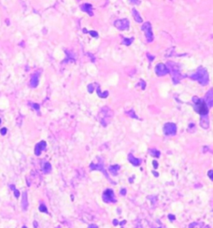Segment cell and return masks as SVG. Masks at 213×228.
Returning <instances> with one entry per match:
<instances>
[{
  "mask_svg": "<svg viewBox=\"0 0 213 228\" xmlns=\"http://www.w3.org/2000/svg\"><path fill=\"white\" fill-rule=\"evenodd\" d=\"M191 79L194 80H197V82L200 83L201 85L205 86L207 85L209 80H208V73L207 71V69L204 68H198L197 71L194 73V75L191 76Z\"/></svg>",
  "mask_w": 213,
  "mask_h": 228,
  "instance_id": "6da1fadb",
  "label": "cell"
},
{
  "mask_svg": "<svg viewBox=\"0 0 213 228\" xmlns=\"http://www.w3.org/2000/svg\"><path fill=\"white\" fill-rule=\"evenodd\" d=\"M192 101L194 103V110L200 115H208V108L204 102V100L199 98L197 96H194L192 98Z\"/></svg>",
  "mask_w": 213,
  "mask_h": 228,
  "instance_id": "7a4b0ae2",
  "label": "cell"
},
{
  "mask_svg": "<svg viewBox=\"0 0 213 228\" xmlns=\"http://www.w3.org/2000/svg\"><path fill=\"white\" fill-rule=\"evenodd\" d=\"M142 31L145 33V36H146V39L148 42H153V27H151V25L150 22H146L144 23L141 26Z\"/></svg>",
  "mask_w": 213,
  "mask_h": 228,
  "instance_id": "3957f363",
  "label": "cell"
},
{
  "mask_svg": "<svg viewBox=\"0 0 213 228\" xmlns=\"http://www.w3.org/2000/svg\"><path fill=\"white\" fill-rule=\"evenodd\" d=\"M163 130L167 136H174L177 133V125L174 123H165Z\"/></svg>",
  "mask_w": 213,
  "mask_h": 228,
  "instance_id": "277c9868",
  "label": "cell"
},
{
  "mask_svg": "<svg viewBox=\"0 0 213 228\" xmlns=\"http://www.w3.org/2000/svg\"><path fill=\"white\" fill-rule=\"evenodd\" d=\"M103 201L106 203H115L116 202V198H115V194L113 190L111 189H107L106 191H104L103 196H102Z\"/></svg>",
  "mask_w": 213,
  "mask_h": 228,
  "instance_id": "5b68a950",
  "label": "cell"
},
{
  "mask_svg": "<svg viewBox=\"0 0 213 228\" xmlns=\"http://www.w3.org/2000/svg\"><path fill=\"white\" fill-rule=\"evenodd\" d=\"M114 25L117 29L121 30V31H124V30H127L129 28V21L127 19L117 20V21H115Z\"/></svg>",
  "mask_w": 213,
  "mask_h": 228,
  "instance_id": "8992f818",
  "label": "cell"
},
{
  "mask_svg": "<svg viewBox=\"0 0 213 228\" xmlns=\"http://www.w3.org/2000/svg\"><path fill=\"white\" fill-rule=\"evenodd\" d=\"M155 73L158 75V76H165L167 74H168V69L167 68V66L165 65V64H162V63H159L158 65L155 66Z\"/></svg>",
  "mask_w": 213,
  "mask_h": 228,
  "instance_id": "52a82bcc",
  "label": "cell"
},
{
  "mask_svg": "<svg viewBox=\"0 0 213 228\" xmlns=\"http://www.w3.org/2000/svg\"><path fill=\"white\" fill-rule=\"evenodd\" d=\"M213 93V90L210 89L207 93H206L205 98L203 99L204 102L206 103V105L208 106V108H211L212 107V103H213V93Z\"/></svg>",
  "mask_w": 213,
  "mask_h": 228,
  "instance_id": "ba28073f",
  "label": "cell"
},
{
  "mask_svg": "<svg viewBox=\"0 0 213 228\" xmlns=\"http://www.w3.org/2000/svg\"><path fill=\"white\" fill-rule=\"evenodd\" d=\"M90 168H91V170H99V171H101V172H104L105 176H106L107 178H109V176H107V173L106 172V170H105V168H104V165L101 162L99 164L92 163L90 165Z\"/></svg>",
  "mask_w": 213,
  "mask_h": 228,
  "instance_id": "9c48e42d",
  "label": "cell"
},
{
  "mask_svg": "<svg viewBox=\"0 0 213 228\" xmlns=\"http://www.w3.org/2000/svg\"><path fill=\"white\" fill-rule=\"evenodd\" d=\"M46 145H47V143L45 141H43V140L36 144V147H35V154L36 156H39L40 154H41L42 150L46 149Z\"/></svg>",
  "mask_w": 213,
  "mask_h": 228,
  "instance_id": "30bf717a",
  "label": "cell"
},
{
  "mask_svg": "<svg viewBox=\"0 0 213 228\" xmlns=\"http://www.w3.org/2000/svg\"><path fill=\"white\" fill-rule=\"evenodd\" d=\"M200 126L204 129H208L209 127V120L208 115H202L200 116Z\"/></svg>",
  "mask_w": 213,
  "mask_h": 228,
  "instance_id": "8fae6325",
  "label": "cell"
},
{
  "mask_svg": "<svg viewBox=\"0 0 213 228\" xmlns=\"http://www.w3.org/2000/svg\"><path fill=\"white\" fill-rule=\"evenodd\" d=\"M80 9H82L84 12L89 13L90 16L94 15V13L92 12L93 11V7H92V5L90 4V3H84V4H82V6H80Z\"/></svg>",
  "mask_w": 213,
  "mask_h": 228,
  "instance_id": "7c38bea8",
  "label": "cell"
},
{
  "mask_svg": "<svg viewBox=\"0 0 213 228\" xmlns=\"http://www.w3.org/2000/svg\"><path fill=\"white\" fill-rule=\"evenodd\" d=\"M128 161H129L132 165L135 166H140V164H141V160L138 159V158H136V157H135L132 153L128 154Z\"/></svg>",
  "mask_w": 213,
  "mask_h": 228,
  "instance_id": "4fadbf2b",
  "label": "cell"
},
{
  "mask_svg": "<svg viewBox=\"0 0 213 228\" xmlns=\"http://www.w3.org/2000/svg\"><path fill=\"white\" fill-rule=\"evenodd\" d=\"M22 207L23 210H26L28 207V200H27V193H23V198H22Z\"/></svg>",
  "mask_w": 213,
  "mask_h": 228,
  "instance_id": "5bb4252c",
  "label": "cell"
},
{
  "mask_svg": "<svg viewBox=\"0 0 213 228\" xmlns=\"http://www.w3.org/2000/svg\"><path fill=\"white\" fill-rule=\"evenodd\" d=\"M30 85L33 88H35L38 85V74H34L31 77V80H30Z\"/></svg>",
  "mask_w": 213,
  "mask_h": 228,
  "instance_id": "9a60e30c",
  "label": "cell"
},
{
  "mask_svg": "<svg viewBox=\"0 0 213 228\" xmlns=\"http://www.w3.org/2000/svg\"><path fill=\"white\" fill-rule=\"evenodd\" d=\"M132 14H133V17L135 19V21H136L137 23H142V18H141V16L140 14L138 13V11H137L136 9H132Z\"/></svg>",
  "mask_w": 213,
  "mask_h": 228,
  "instance_id": "2e32d148",
  "label": "cell"
},
{
  "mask_svg": "<svg viewBox=\"0 0 213 228\" xmlns=\"http://www.w3.org/2000/svg\"><path fill=\"white\" fill-rule=\"evenodd\" d=\"M120 170V166L119 165H113V166H110L109 168V171L110 172V174H112L113 176H116L118 172H119Z\"/></svg>",
  "mask_w": 213,
  "mask_h": 228,
  "instance_id": "e0dca14e",
  "label": "cell"
},
{
  "mask_svg": "<svg viewBox=\"0 0 213 228\" xmlns=\"http://www.w3.org/2000/svg\"><path fill=\"white\" fill-rule=\"evenodd\" d=\"M50 170H52V166H50V164L48 163V162L44 164V166H43V172L47 174V173H50Z\"/></svg>",
  "mask_w": 213,
  "mask_h": 228,
  "instance_id": "ac0fdd59",
  "label": "cell"
},
{
  "mask_svg": "<svg viewBox=\"0 0 213 228\" xmlns=\"http://www.w3.org/2000/svg\"><path fill=\"white\" fill-rule=\"evenodd\" d=\"M189 228H204L203 223H192L189 225Z\"/></svg>",
  "mask_w": 213,
  "mask_h": 228,
  "instance_id": "d6986e66",
  "label": "cell"
},
{
  "mask_svg": "<svg viewBox=\"0 0 213 228\" xmlns=\"http://www.w3.org/2000/svg\"><path fill=\"white\" fill-rule=\"evenodd\" d=\"M150 153H151V155L156 157V158L160 157V155H161V152H159L158 150H156V149H151L150 150Z\"/></svg>",
  "mask_w": 213,
  "mask_h": 228,
  "instance_id": "ffe728a7",
  "label": "cell"
},
{
  "mask_svg": "<svg viewBox=\"0 0 213 228\" xmlns=\"http://www.w3.org/2000/svg\"><path fill=\"white\" fill-rule=\"evenodd\" d=\"M97 93H98V95L100 97H103V98H106V97L109 95V92L107 91H105L104 93H102L100 91V87L99 86H97Z\"/></svg>",
  "mask_w": 213,
  "mask_h": 228,
  "instance_id": "44dd1931",
  "label": "cell"
},
{
  "mask_svg": "<svg viewBox=\"0 0 213 228\" xmlns=\"http://www.w3.org/2000/svg\"><path fill=\"white\" fill-rule=\"evenodd\" d=\"M133 40H134L133 38H123V44L126 45V46H129V45H131V43L133 42Z\"/></svg>",
  "mask_w": 213,
  "mask_h": 228,
  "instance_id": "7402d4cb",
  "label": "cell"
},
{
  "mask_svg": "<svg viewBox=\"0 0 213 228\" xmlns=\"http://www.w3.org/2000/svg\"><path fill=\"white\" fill-rule=\"evenodd\" d=\"M126 114L127 115H129L131 118H135V119H138V117L136 115V113H135V111L133 109H131L129 110V111H126Z\"/></svg>",
  "mask_w": 213,
  "mask_h": 228,
  "instance_id": "603a6c76",
  "label": "cell"
},
{
  "mask_svg": "<svg viewBox=\"0 0 213 228\" xmlns=\"http://www.w3.org/2000/svg\"><path fill=\"white\" fill-rule=\"evenodd\" d=\"M39 211H41V212H44V213H48V209H47V207L44 205V204H40Z\"/></svg>",
  "mask_w": 213,
  "mask_h": 228,
  "instance_id": "cb8c5ba5",
  "label": "cell"
},
{
  "mask_svg": "<svg viewBox=\"0 0 213 228\" xmlns=\"http://www.w3.org/2000/svg\"><path fill=\"white\" fill-rule=\"evenodd\" d=\"M192 133L195 131V126H194V123H191L190 125H189V127H188V131L192 133Z\"/></svg>",
  "mask_w": 213,
  "mask_h": 228,
  "instance_id": "d4e9b609",
  "label": "cell"
},
{
  "mask_svg": "<svg viewBox=\"0 0 213 228\" xmlns=\"http://www.w3.org/2000/svg\"><path fill=\"white\" fill-rule=\"evenodd\" d=\"M87 89H88V92H89L90 93H92L94 92V86L93 84H89L87 87Z\"/></svg>",
  "mask_w": 213,
  "mask_h": 228,
  "instance_id": "484cf974",
  "label": "cell"
},
{
  "mask_svg": "<svg viewBox=\"0 0 213 228\" xmlns=\"http://www.w3.org/2000/svg\"><path fill=\"white\" fill-rule=\"evenodd\" d=\"M208 178H209V179H210L211 180H213V171H212V169H210V170H208Z\"/></svg>",
  "mask_w": 213,
  "mask_h": 228,
  "instance_id": "4316f807",
  "label": "cell"
},
{
  "mask_svg": "<svg viewBox=\"0 0 213 228\" xmlns=\"http://www.w3.org/2000/svg\"><path fill=\"white\" fill-rule=\"evenodd\" d=\"M7 131H8V130H7L6 127H3V128L0 130V134H1L2 136H5L6 134H7Z\"/></svg>",
  "mask_w": 213,
  "mask_h": 228,
  "instance_id": "83f0119b",
  "label": "cell"
},
{
  "mask_svg": "<svg viewBox=\"0 0 213 228\" xmlns=\"http://www.w3.org/2000/svg\"><path fill=\"white\" fill-rule=\"evenodd\" d=\"M89 33L91 36H94V38H97V36H98V34H97V32L96 31H89Z\"/></svg>",
  "mask_w": 213,
  "mask_h": 228,
  "instance_id": "f1b7e54d",
  "label": "cell"
},
{
  "mask_svg": "<svg viewBox=\"0 0 213 228\" xmlns=\"http://www.w3.org/2000/svg\"><path fill=\"white\" fill-rule=\"evenodd\" d=\"M147 57L149 58V60H150V62H153V60L155 58V56H153V55H151V54H149V53L147 54Z\"/></svg>",
  "mask_w": 213,
  "mask_h": 228,
  "instance_id": "f546056e",
  "label": "cell"
},
{
  "mask_svg": "<svg viewBox=\"0 0 213 228\" xmlns=\"http://www.w3.org/2000/svg\"><path fill=\"white\" fill-rule=\"evenodd\" d=\"M32 107L34 108V109H36V110L39 109V105H38V104H32Z\"/></svg>",
  "mask_w": 213,
  "mask_h": 228,
  "instance_id": "4dcf8cb0",
  "label": "cell"
},
{
  "mask_svg": "<svg viewBox=\"0 0 213 228\" xmlns=\"http://www.w3.org/2000/svg\"><path fill=\"white\" fill-rule=\"evenodd\" d=\"M153 167H154V168H155V169H156V168H157V167H158V162H157V161H156V160H154V161H153Z\"/></svg>",
  "mask_w": 213,
  "mask_h": 228,
  "instance_id": "1f68e13d",
  "label": "cell"
},
{
  "mask_svg": "<svg viewBox=\"0 0 213 228\" xmlns=\"http://www.w3.org/2000/svg\"><path fill=\"white\" fill-rule=\"evenodd\" d=\"M13 192H14V196H15V197H17V198H18V197L20 196V192H19L18 190H16V189H15L14 191H13Z\"/></svg>",
  "mask_w": 213,
  "mask_h": 228,
  "instance_id": "d6a6232c",
  "label": "cell"
},
{
  "mask_svg": "<svg viewBox=\"0 0 213 228\" xmlns=\"http://www.w3.org/2000/svg\"><path fill=\"white\" fill-rule=\"evenodd\" d=\"M168 219L171 220V221H175L176 220V217L174 215H172V214H169V215H168Z\"/></svg>",
  "mask_w": 213,
  "mask_h": 228,
  "instance_id": "836d02e7",
  "label": "cell"
},
{
  "mask_svg": "<svg viewBox=\"0 0 213 228\" xmlns=\"http://www.w3.org/2000/svg\"><path fill=\"white\" fill-rule=\"evenodd\" d=\"M121 196H125V194H126V189H121Z\"/></svg>",
  "mask_w": 213,
  "mask_h": 228,
  "instance_id": "e575fe53",
  "label": "cell"
},
{
  "mask_svg": "<svg viewBox=\"0 0 213 228\" xmlns=\"http://www.w3.org/2000/svg\"><path fill=\"white\" fill-rule=\"evenodd\" d=\"M88 228H98V226L96 225V224H90L89 226H88Z\"/></svg>",
  "mask_w": 213,
  "mask_h": 228,
  "instance_id": "d590c367",
  "label": "cell"
},
{
  "mask_svg": "<svg viewBox=\"0 0 213 228\" xmlns=\"http://www.w3.org/2000/svg\"><path fill=\"white\" fill-rule=\"evenodd\" d=\"M113 224H114V225H118V224H120L119 221H118V220H113Z\"/></svg>",
  "mask_w": 213,
  "mask_h": 228,
  "instance_id": "8d00e7d4",
  "label": "cell"
},
{
  "mask_svg": "<svg viewBox=\"0 0 213 228\" xmlns=\"http://www.w3.org/2000/svg\"><path fill=\"white\" fill-rule=\"evenodd\" d=\"M130 3H135V4H140V1H130Z\"/></svg>",
  "mask_w": 213,
  "mask_h": 228,
  "instance_id": "74e56055",
  "label": "cell"
},
{
  "mask_svg": "<svg viewBox=\"0 0 213 228\" xmlns=\"http://www.w3.org/2000/svg\"><path fill=\"white\" fill-rule=\"evenodd\" d=\"M153 175H154L155 177H158V176H159V174H158L157 172H155V171H153Z\"/></svg>",
  "mask_w": 213,
  "mask_h": 228,
  "instance_id": "f35d334b",
  "label": "cell"
},
{
  "mask_svg": "<svg viewBox=\"0 0 213 228\" xmlns=\"http://www.w3.org/2000/svg\"><path fill=\"white\" fill-rule=\"evenodd\" d=\"M34 226H35V228H38V223H36V221H35V222H34Z\"/></svg>",
  "mask_w": 213,
  "mask_h": 228,
  "instance_id": "ab89813d",
  "label": "cell"
},
{
  "mask_svg": "<svg viewBox=\"0 0 213 228\" xmlns=\"http://www.w3.org/2000/svg\"><path fill=\"white\" fill-rule=\"evenodd\" d=\"M204 228H210V227H209V226H206V227H204Z\"/></svg>",
  "mask_w": 213,
  "mask_h": 228,
  "instance_id": "60d3db41",
  "label": "cell"
},
{
  "mask_svg": "<svg viewBox=\"0 0 213 228\" xmlns=\"http://www.w3.org/2000/svg\"><path fill=\"white\" fill-rule=\"evenodd\" d=\"M23 228H26V226H23Z\"/></svg>",
  "mask_w": 213,
  "mask_h": 228,
  "instance_id": "b9f144b4",
  "label": "cell"
},
{
  "mask_svg": "<svg viewBox=\"0 0 213 228\" xmlns=\"http://www.w3.org/2000/svg\"><path fill=\"white\" fill-rule=\"evenodd\" d=\"M0 123H1V119H0Z\"/></svg>",
  "mask_w": 213,
  "mask_h": 228,
  "instance_id": "7bdbcfd3",
  "label": "cell"
},
{
  "mask_svg": "<svg viewBox=\"0 0 213 228\" xmlns=\"http://www.w3.org/2000/svg\"><path fill=\"white\" fill-rule=\"evenodd\" d=\"M56 228H60V227H56Z\"/></svg>",
  "mask_w": 213,
  "mask_h": 228,
  "instance_id": "ee69618b",
  "label": "cell"
}]
</instances>
